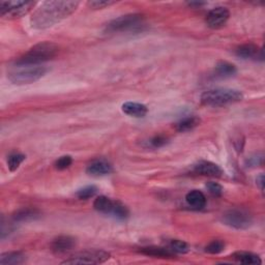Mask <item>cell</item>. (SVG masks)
Instances as JSON below:
<instances>
[{"label": "cell", "mask_w": 265, "mask_h": 265, "mask_svg": "<svg viewBox=\"0 0 265 265\" xmlns=\"http://www.w3.org/2000/svg\"><path fill=\"white\" fill-rule=\"evenodd\" d=\"M236 262L245 264V265H259L262 263L260 257L254 253L251 252H244V251H239L235 252L231 256Z\"/></svg>", "instance_id": "e0dca14e"}, {"label": "cell", "mask_w": 265, "mask_h": 265, "mask_svg": "<svg viewBox=\"0 0 265 265\" xmlns=\"http://www.w3.org/2000/svg\"><path fill=\"white\" fill-rule=\"evenodd\" d=\"M144 17L141 14H129L116 18L106 25V33L137 32L144 27Z\"/></svg>", "instance_id": "277c9868"}, {"label": "cell", "mask_w": 265, "mask_h": 265, "mask_svg": "<svg viewBox=\"0 0 265 265\" xmlns=\"http://www.w3.org/2000/svg\"><path fill=\"white\" fill-rule=\"evenodd\" d=\"M168 248L175 254H186L190 251L189 244L181 239H172L169 241Z\"/></svg>", "instance_id": "cb8c5ba5"}, {"label": "cell", "mask_w": 265, "mask_h": 265, "mask_svg": "<svg viewBox=\"0 0 265 265\" xmlns=\"http://www.w3.org/2000/svg\"><path fill=\"white\" fill-rule=\"evenodd\" d=\"M26 261V256L21 252H9L0 256L2 265H19Z\"/></svg>", "instance_id": "44dd1931"}, {"label": "cell", "mask_w": 265, "mask_h": 265, "mask_svg": "<svg viewBox=\"0 0 265 265\" xmlns=\"http://www.w3.org/2000/svg\"><path fill=\"white\" fill-rule=\"evenodd\" d=\"M200 118L197 116H189L176 123V131L180 133H186L197 128L200 123Z\"/></svg>", "instance_id": "7402d4cb"}, {"label": "cell", "mask_w": 265, "mask_h": 265, "mask_svg": "<svg viewBox=\"0 0 265 265\" xmlns=\"http://www.w3.org/2000/svg\"><path fill=\"white\" fill-rule=\"evenodd\" d=\"M94 207L99 213L123 221L129 218V208L118 200H112L106 196L98 197L94 202Z\"/></svg>", "instance_id": "8992f818"}, {"label": "cell", "mask_w": 265, "mask_h": 265, "mask_svg": "<svg viewBox=\"0 0 265 265\" xmlns=\"http://www.w3.org/2000/svg\"><path fill=\"white\" fill-rule=\"evenodd\" d=\"M194 171L200 175L211 176V178H220L223 174L222 169L215 163L208 161H200L194 166Z\"/></svg>", "instance_id": "4fadbf2b"}, {"label": "cell", "mask_w": 265, "mask_h": 265, "mask_svg": "<svg viewBox=\"0 0 265 265\" xmlns=\"http://www.w3.org/2000/svg\"><path fill=\"white\" fill-rule=\"evenodd\" d=\"M34 6L33 2H0V16L7 19H17L27 15Z\"/></svg>", "instance_id": "52a82bcc"}, {"label": "cell", "mask_w": 265, "mask_h": 265, "mask_svg": "<svg viewBox=\"0 0 265 265\" xmlns=\"http://www.w3.org/2000/svg\"><path fill=\"white\" fill-rule=\"evenodd\" d=\"M263 158H264L263 153H256V154H254L248 158V161H246V166L248 167H258V166L263 164Z\"/></svg>", "instance_id": "f1b7e54d"}, {"label": "cell", "mask_w": 265, "mask_h": 265, "mask_svg": "<svg viewBox=\"0 0 265 265\" xmlns=\"http://www.w3.org/2000/svg\"><path fill=\"white\" fill-rule=\"evenodd\" d=\"M243 95L231 88H216L202 94L201 103L209 107H225L242 101Z\"/></svg>", "instance_id": "3957f363"}, {"label": "cell", "mask_w": 265, "mask_h": 265, "mask_svg": "<svg viewBox=\"0 0 265 265\" xmlns=\"http://www.w3.org/2000/svg\"><path fill=\"white\" fill-rule=\"evenodd\" d=\"M97 193H98V188L96 186H88L79 190L76 195L80 200H88L93 198Z\"/></svg>", "instance_id": "d4e9b609"}, {"label": "cell", "mask_w": 265, "mask_h": 265, "mask_svg": "<svg viewBox=\"0 0 265 265\" xmlns=\"http://www.w3.org/2000/svg\"><path fill=\"white\" fill-rule=\"evenodd\" d=\"M79 5V2H45L33 13L31 27L39 30L52 27L75 13Z\"/></svg>", "instance_id": "6da1fadb"}, {"label": "cell", "mask_w": 265, "mask_h": 265, "mask_svg": "<svg viewBox=\"0 0 265 265\" xmlns=\"http://www.w3.org/2000/svg\"><path fill=\"white\" fill-rule=\"evenodd\" d=\"M236 72V66L227 61H220L215 67V74L218 78H230L234 76Z\"/></svg>", "instance_id": "ac0fdd59"}, {"label": "cell", "mask_w": 265, "mask_h": 265, "mask_svg": "<svg viewBox=\"0 0 265 265\" xmlns=\"http://www.w3.org/2000/svg\"><path fill=\"white\" fill-rule=\"evenodd\" d=\"M115 2H107V0H93V2H88L87 5L90 8L95 9V10H99V9H104L106 7H109L114 5Z\"/></svg>", "instance_id": "83f0119b"}, {"label": "cell", "mask_w": 265, "mask_h": 265, "mask_svg": "<svg viewBox=\"0 0 265 265\" xmlns=\"http://www.w3.org/2000/svg\"><path fill=\"white\" fill-rule=\"evenodd\" d=\"M121 109L123 113H126L127 115L135 118H142L148 112V109L145 105L140 103H134V102L125 103L121 106Z\"/></svg>", "instance_id": "5bb4252c"}, {"label": "cell", "mask_w": 265, "mask_h": 265, "mask_svg": "<svg viewBox=\"0 0 265 265\" xmlns=\"http://www.w3.org/2000/svg\"><path fill=\"white\" fill-rule=\"evenodd\" d=\"M259 48L254 44H244L236 48L235 54L237 57H240L242 59H249V58H255L259 54Z\"/></svg>", "instance_id": "d6986e66"}, {"label": "cell", "mask_w": 265, "mask_h": 265, "mask_svg": "<svg viewBox=\"0 0 265 265\" xmlns=\"http://www.w3.org/2000/svg\"><path fill=\"white\" fill-rule=\"evenodd\" d=\"M223 223L238 230L248 229L253 224V217L243 209H230L223 215Z\"/></svg>", "instance_id": "ba28073f"}, {"label": "cell", "mask_w": 265, "mask_h": 265, "mask_svg": "<svg viewBox=\"0 0 265 265\" xmlns=\"http://www.w3.org/2000/svg\"><path fill=\"white\" fill-rule=\"evenodd\" d=\"M76 239L72 236L61 235L52 241L51 249L55 254H63L75 248Z\"/></svg>", "instance_id": "7c38bea8"}, {"label": "cell", "mask_w": 265, "mask_h": 265, "mask_svg": "<svg viewBox=\"0 0 265 265\" xmlns=\"http://www.w3.org/2000/svg\"><path fill=\"white\" fill-rule=\"evenodd\" d=\"M41 213L37 208H22L13 216L16 222H29L38 219Z\"/></svg>", "instance_id": "ffe728a7"}, {"label": "cell", "mask_w": 265, "mask_h": 265, "mask_svg": "<svg viewBox=\"0 0 265 265\" xmlns=\"http://www.w3.org/2000/svg\"><path fill=\"white\" fill-rule=\"evenodd\" d=\"M58 53V47L54 43L43 42L33 46L23 56L15 61L16 66H35L54 58Z\"/></svg>", "instance_id": "7a4b0ae2"}, {"label": "cell", "mask_w": 265, "mask_h": 265, "mask_svg": "<svg viewBox=\"0 0 265 265\" xmlns=\"http://www.w3.org/2000/svg\"><path fill=\"white\" fill-rule=\"evenodd\" d=\"M8 75L9 80L15 85H26L39 81L49 72V68L44 65L35 66H17Z\"/></svg>", "instance_id": "5b68a950"}, {"label": "cell", "mask_w": 265, "mask_h": 265, "mask_svg": "<svg viewBox=\"0 0 265 265\" xmlns=\"http://www.w3.org/2000/svg\"><path fill=\"white\" fill-rule=\"evenodd\" d=\"M225 249V242L221 239H216L213 240L209 244H207V246L205 248V251L209 254H220L221 252H223Z\"/></svg>", "instance_id": "484cf974"}, {"label": "cell", "mask_w": 265, "mask_h": 265, "mask_svg": "<svg viewBox=\"0 0 265 265\" xmlns=\"http://www.w3.org/2000/svg\"><path fill=\"white\" fill-rule=\"evenodd\" d=\"M149 143L153 148H160L168 143V139L164 136H155L149 141Z\"/></svg>", "instance_id": "4dcf8cb0"}, {"label": "cell", "mask_w": 265, "mask_h": 265, "mask_svg": "<svg viewBox=\"0 0 265 265\" xmlns=\"http://www.w3.org/2000/svg\"><path fill=\"white\" fill-rule=\"evenodd\" d=\"M110 259V254L101 251V250H92L84 251L73 255L70 258L65 259L61 264H101Z\"/></svg>", "instance_id": "9c48e42d"}, {"label": "cell", "mask_w": 265, "mask_h": 265, "mask_svg": "<svg viewBox=\"0 0 265 265\" xmlns=\"http://www.w3.org/2000/svg\"><path fill=\"white\" fill-rule=\"evenodd\" d=\"M140 253L154 257V258H162V259H172L175 257V253H173L169 248H162V246H143L140 249Z\"/></svg>", "instance_id": "9a60e30c"}, {"label": "cell", "mask_w": 265, "mask_h": 265, "mask_svg": "<svg viewBox=\"0 0 265 265\" xmlns=\"http://www.w3.org/2000/svg\"><path fill=\"white\" fill-rule=\"evenodd\" d=\"M256 183H257V186L259 187V189L263 192L264 190V175L263 174H260L257 180H256Z\"/></svg>", "instance_id": "1f68e13d"}, {"label": "cell", "mask_w": 265, "mask_h": 265, "mask_svg": "<svg viewBox=\"0 0 265 265\" xmlns=\"http://www.w3.org/2000/svg\"><path fill=\"white\" fill-rule=\"evenodd\" d=\"M72 164H73V157L70 155H63L60 156L58 160H56V162L54 163V167L57 170H65Z\"/></svg>", "instance_id": "4316f807"}, {"label": "cell", "mask_w": 265, "mask_h": 265, "mask_svg": "<svg viewBox=\"0 0 265 265\" xmlns=\"http://www.w3.org/2000/svg\"><path fill=\"white\" fill-rule=\"evenodd\" d=\"M229 17H230V12H229L227 8L218 7L209 11L206 16L205 22L209 28L218 29L223 27L227 23Z\"/></svg>", "instance_id": "30bf717a"}, {"label": "cell", "mask_w": 265, "mask_h": 265, "mask_svg": "<svg viewBox=\"0 0 265 265\" xmlns=\"http://www.w3.org/2000/svg\"><path fill=\"white\" fill-rule=\"evenodd\" d=\"M26 156L20 152H14L9 155L8 157V167L11 172L17 171V169L20 167V165L25 161Z\"/></svg>", "instance_id": "603a6c76"}, {"label": "cell", "mask_w": 265, "mask_h": 265, "mask_svg": "<svg viewBox=\"0 0 265 265\" xmlns=\"http://www.w3.org/2000/svg\"><path fill=\"white\" fill-rule=\"evenodd\" d=\"M187 204L193 209H202L206 205V197L204 194L198 190H193L189 192L186 196Z\"/></svg>", "instance_id": "2e32d148"}, {"label": "cell", "mask_w": 265, "mask_h": 265, "mask_svg": "<svg viewBox=\"0 0 265 265\" xmlns=\"http://www.w3.org/2000/svg\"><path fill=\"white\" fill-rule=\"evenodd\" d=\"M206 3H201V2H191L188 3V6L191 8H201L202 6H205Z\"/></svg>", "instance_id": "d6a6232c"}, {"label": "cell", "mask_w": 265, "mask_h": 265, "mask_svg": "<svg viewBox=\"0 0 265 265\" xmlns=\"http://www.w3.org/2000/svg\"><path fill=\"white\" fill-rule=\"evenodd\" d=\"M206 188H207L208 192L211 194V195H214L216 197H219V196H221L222 194H223V188L218 183L210 182V183H208L206 185Z\"/></svg>", "instance_id": "f546056e"}, {"label": "cell", "mask_w": 265, "mask_h": 265, "mask_svg": "<svg viewBox=\"0 0 265 265\" xmlns=\"http://www.w3.org/2000/svg\"><path fill=\"white\" fill-rule=\"evenodd\" d=\"M112 171H113L112 165L108 161L103 160V158H99V160L93 161L86 168L87 174L96 176V178L109 175L110 173H112Z\"/></svg>", "instance_id": "8fae6325"}]
</instances>
